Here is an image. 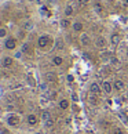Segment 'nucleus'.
<instances>
[{"mask_svg":"<svg viewBox=\"0 0 128 134\" xmlns=\"http://www.w3.org/2000/svg\"><path fill=\"white\" fill-rule=\"evenodd\" d=\"M52 43H54V40H52V37L50 36V35L43 33V35H40V36L37 37L36 46H37L39 50H41V51H48L51 48Z\"/></svg>","mask_w":128,"mask_h":134,"instance_id":"f257e3e1","label":"nucleus"},{"mask_svg":"<svg viewBox=\"0 0 128 134\" xmlns=\"http://www.w3.org/2000/svg\"><path fill=\"white\" fill-rule=\"evenodd\" d=\"M4 123H6V126L10 127V129H17V127L21 126L22 118H21V115H18L17 112H10L6 115V118H4Z\"/></svg>","mask_w":128,"mask_h":134,"instance_id":"f03ea898","label":"nucleus"},{"mask_svg":"<svg viewBox=\"0 0 128 134\" xmlns=\"http://www.w3.org/2000/svg\"><path fill=\"white\" fill-rule=\"evenodd\" d=\"M3 47L6 48L7 51H17V48H18V37L8 36L6 40H4Z\"/></svg>","mask_w":128,"mask_h":134,"instance_id":"7ed1b4c3","label":"nucleus"},{"mask_svg":"<svg viewBox=\"0 0 128 134\" xmlns=\"http://www.w3.org/2000/svg\"><path fill=\"white\" fill-rule=\"evenodd\" d=\"M15 61L17 59L11 57V55H3L2 58H0V65H2V68L4 69H13L14 66H15Z\"/></svg>","mask_w":128,"mask_h":134,"instance_id":"20e7f679","label":"nucleus"},{"mask_svg":"<svg viewBox=\"0 0 128 134\" xmlns=\"http://www.w3.org/2000/svg\"><path fill=\"white\" fill-rule=\"evenodd\" d=\"M58 80H59V76H58L57 72L48 71V72L44 73V82H46L48 86H50V84H57Z\"/></svg>","mask_w":128,"mask_h":134,"instance_id":"39448f33","label":"nucleus"},{"mask_svg":"<svg viewBox=\"0 0 128 134\" xmlns=\"http://www.w3.org/2000/svg\"><path fill=\"white\" fill-rule=\"evenodd\" d=\"M101 86H102V91L103 94L106 96H112L113 91H114V87H113V82L109 80V79H105V80L101 82Z\"/></svg>","mask_w":128,"mask_h":134,"instance_id":"423d86ee","label":"nucleus"},{"mask_svg":"<svg viewBox=\"0 0 128 134\" xmlns=\"http://www.w3.org/2000/svg\"><path fill=\"white\" fill-rule=\"evenodd\" d=\"M25 122L29 127H36L41 120H40V116H37L36 113H28L25 118Z\"/></svg>","mask_w":128,"mask_h":134,"instance_id":"0eeeda50","label":"nucleus"},{"mask_svg":"<svg viewBox=\"0 0 128 134\" xmlns=\"http://www.w3.org/2000/svg\"><path fill=\"white\" fill-rule=\"evenodd\" d=\"M94 44H95V47L98 48V50H106L107 47H109V40L105 37V36H98L96 39H95V42H94Z\"/></svg>","mask_w":128,"mask_h":134,"instance_id":"6e6552de","label":"nucleus"},{"mask_svg":"<svg viewBox=\"0 0 128 134\" xmlns=\"http://www.w3.org/2000/svg\"><path fill=\"white\" fill-rule=\"evenodd\" d=\"M102 86H101V83H98V82H91L90 83V94H94V96H98V97H101L102 96Z\"/></svg>","mask_w":128,"mask_h":134,"instance_id":"1a4fd4ad","label":"nucleus"},{"mask_svg":"<svg viewBox=\"0 0 128 134\" xmlns=\"http://www.w3.org/2000/svg\"><path fill=\"white\" fill-rule=\"evenodd\" d=\"M21 51L25 54V55H28V57H33L34 55V47L32 46L31 43H28V42H25V43H22V46H21Z\"/></svg>","mask_w":128,"mask_h":134,"instance_id":"9d476101","label":"nucleus"},{"mask_svg":"<svg viewBox=\"0 0 128 134\" xmlns=\"http://www.w3.org/2000/svg\"><path fill=\"white\" fill-rule=\"evenodd\" d=\"M113 87H114V91L121 93V91H124V90H125L127 84H125V82L123 80V79L117 77V79H114V80H113Z\"/></svg>","mask_w":128,"mask_h":134,"instance_id":"9b49d317","label":"nucleus"},{"mask_svg":"<svg viewBox=\"0 0 128 134\" xmlns=\"http://www.w3.org/2000/svg\"><path fill=\"white\" fill-rule=\"evenodd\" d=\"M92 10H94V13L98 14L99 17H102L103 14H105V7H103V4L99 0H94V2H92Z\"/></svg>","mask_w":128,"mask_h":134,"instance_id":"f8f14e48","label":"nucleus"},{"mask_svg":"<svg viewBox=\"0 0 128 134\" xmlns=\"http://www.w3.org/2000/svg\"><path fill=\"white\" fill-rule=\"evenodd\" d=\"M78 40H80V44L83 47H88L90 44L92 43V40H91V36L88 35L87 32H83V33H80V36H78Z\"/></svg>","mask_w":128,"mask_h":134,"instance_id":"ddd939ff","label":"nucleus"},{"mask_svg":"<svg viewBox=\"0 0 128 134\" xmlns=\"http://www.w3.org/2000/svg\"><path fill=\"white\" fill-rule=\"evenodd\" d=\"M51 64L57 68H61V66L65 65V58H63V55H61V54H57V55H54L51 58Z\"/></svg>","mask_w":128,"mask_h":134,"instance_id":"4468645a","label":"nucleus"},{"mask_svg":"<svg viewBox=\"0 0 128 134\" xmlns=\"http://www.w3.org/2000/svg\"><path fill=\"white\" fill-rule=\"evenodd\" d=\"M70 100H68V98H59L58 100V109L59 111H68L69 108H70Z\"/></svg>","mask_w":128,"mask_h":134,"instance_id":"2eb2a0df","label":"nucleus"},{"mask_svg":"<svg viewBox=\"0 0 128 134\" xmlns=\"http://www.w3.org/2000/svg\"><path fill=\"white\" fill-rule=\"evenodd\" d=\"M40 120H41V123H47V122L52 120V115H51L50 109H43L41 115H40Z\"/></svg>","mask_w":128,"mask_h":134,"instance_id":"dca6fc26","label":"nucleus"},{"mask_svg":"<svg viewBox=\"0 0 128 134\" xmlns=\"http://www.w3.org/2000/svg\"><path fill=\"white\" fill-rule=\"evenodd\" d=\"M120 42H121V36H120V33L119 32H113L112 35H110V40H109V43L112 44V46H119L120 44Z\"/></svg>","mask_w":128,"mask_h":134,"instance_id":"f3484780","label":"nucleus"},{"mask_svg":"<svg viewBox=\"0 0 128 134\" xmlns=\"http://www.w3.org/2000/svg\"><path fill=\"white\" fill-rule=\"evenodd\" d=\"M72 31L76 32V33H83L84 32V24H83L81 21H73Z\"/></svg>","mask_w":128,"mask_h":134,"instance_id":"a211bd4d","label":"nucleus"},{"mask_svg":"<svg viewBox=\"0 0 128 134\" xmlns=\"http://www.w3.org/2000/svg\"><path fill=\"white\" fill-rule=\"evenodd\" d=\"M88 104L92 107H98L101 104V98L98 96H94V94H90V96H88Z\"/></svg>","mask_w":128,"mask_h":134,"instance_id":"6ab92c4d","label":"nucleus"},{"mask_svg":"<svg viewBox=\"0 0 128 134\" xmlns=\"http://www.w3.org/2000/svg\"><path fill=\"white\" fill-rule=\"evenodd\" d=\"M73 14H75V8H73L72 4H66L65 8H63V15H65L66 18H70L73 17Z\"/></svg>","mask_w":128,"mask_h":134,"instance_id":"aec40b11","label":"nucleus"},{"mask_svg":"<svg viewBox=\"0 0 128 134\" xmlns=\"http://www.w3.org/2000/svg\"><path fill=\"white\" fill-rule=\"evenodd\" d=\"M59 25L62 29H69V28H72L73 25V22L70 21V18H66V17H63L61 21H59Z\"/></svg>","mask_w":128,"mask_h":134,"instance_id":"412c9836","label":"nucleus"},{"mask_svg":"<svg viewBox=\"0 0 128 134\" xmlns=\"http://www.w3.org/2000/svg\"><path fill=\"white\" fill-rule=\"evenodd\" d=\"M40 14L43 17H46V18H50V17H52V11L50 8H48L47 6H41L40 7Z\"/></svg>","mask_w":128,"mask_h":134,"instance_id":"4be33fe9","label":"nucleus"},{"mask_svg":"<svg viewBox=\"0 0 128 134\" xmlns=\"http://www.w3.org/2000/svg\"><path fill=\"white\" fill-rule=\"evenodd\" d=\"M7 37H8V29L6 26H0V39L6 40Z\"/></svg>","mask_w":128,"mask_h":134,"instance_id":"5701e85b","label":"nucleus"},{"mask_svg":"<svg viewBox=\"0 0 128 134\" xmlns=\"http://www.w3.org/2000/svg\"><path fill=\"white\" fill-rule=\"evenodd\" d=\"M101 72H102V75L107 77V76H110V73H112V68L109 65H103V68L101 69Z\"/></svg>","mask_w":128,"mask_h":134,"instance_id":"b1692460","label":"nucleus"},{"mask_svg":"<svg viewBox=\"0 0 128 134\" xmlns=\"http://www.w3.org/2000/svg\"><path fill=\"white\" fill-rule=\"evenodd\" d=\"M99 126L103 127V131H105V130H107V129H110V123L107 122V120H103V122L99 123Z\"/></svg>","mask_w":128,"mask_h":134,"instance_id":"393cba45","label":"nucleus"},{"mask_svg":"<svg viewBox=\"0 0 128 134\" xmlns=\"http://www.w3.org/2000/svg\"><path fill=\"white\" fill-rule=\"evenodd\" d=\"M75 80H76V77L72 75V73H68L66 75V82L69 83V84H72V83H75Z\"/></svg>","mask_w":128,"mask_h":134,"instance_id":"a878e982","label":"nucleus"},{"mask_svg":"<svg viewBox=\"0 0 128 134\" xmlns=\"http://www.w3.org/2000/svg\"><path fill=\"white\" fill-rule=\"evenodd\" d=\"M15 105H14V104H7L6 105V111H8V113L10 112H15Z\"/></svg>","mask_w":128,"mask_h":134,"instance_id":"bb28decb","label":"nucleus"},{"mask_svg":"<svg viewBox=\"0 0 128 134\" xmlns=\"http://www.w3.org/2000/svg\"><path fill=\"white\" fill-rule=\"evenodd\" d=\"M48 98H50V100H57V98H58V93L51 90L50 93H48Z\"/></svg>","mask_w":128,"mask_h":134,"instance_id":"cd10ccee","label":"nucleus"},{"mask_svg":"<svg viewBox=\"0 0 128 134\" xmlns=\"http://www.w3.org/2000/svg\"><path fill=\"white\" fill-rule=\"evenodd\" d=\"M23 55H25V54H23L21 50H17V51H15V55H14V58H15V59H22Z\"/></svg>","mask_w":128,"mask_h":134,"instance_id":"c85d7f7f","label":"nucleus"},{"mask_svg":"<svg viewBox=\"0 0 128 134\" xmlns=\"http://www.w3.org/2000/svg\"><path fill=\"white\" fill-rule=\"evenodd\" d=\"M76 3H77L80 7H84V6H87V4L90 3V0H76Z\"/></svg>","mask_w":128,"mask_h":134,"instance_id":"c756f323","label":"nucleus"},{"mask_svg":"<svg viewBox=\"0 0 128 134\" xmlns=\"http://www.w3.org/2000/svg\"><path fill=\"white\" fill-rule=\"evenodd\" d=\"M112 134H127L124 130H123V129H113V131H112Z\"/></svg>","mask_w":128,"mask_h":134,"instance_id":"7c9ffc66","label":"nucleus"},{"mask_svg":"<svg viewBox=\"0 0 128 134\" xmlns=\"http://www.w3.org/2000/svg\"><path fill=\"white\" fill-rule=\"evenodd\" d=\"M72 101L73 102H78V96L76 93H72Z\"/></svg>","mask_w":128,"mask_h":134,"instance_id":"2f4dec72","label":"nucleus"},{"mask_svg":"<svg viewBox=\"0 0 128 134\" xmlns=\"http://www.w3.org/2000/svg\"><path fill=\"white\" fill-rule=\"evenodd\" d=\"M0 134H11V133H10L7 127H3V129H0Z\"/></svg>","mask_w":128,"mask_h":134,"instance_id":"473e14b6","label":"nucleus"},{"mask_svg":"<svg viewBox=\"0 0 128 134\" xmlns=\"http://www.w3.org/2000/svg\"><path fill=\"white\" fill-rule=\"evenodd\" d=\"M123 4H124V7H128V0H123Z\"/></svg>","mask_w":128,"mask_h":134,"instance_id":"72a5a7b5","label":"nucleus"},{"mask_svg":"<svg viewBox=\"0 0 128 134\" xmlns=\"http://www.w3.org/2000/svg\"><path fill=\"white\" fill-rule=\"evenodd\" d=\"M63 134H69V133H63Z\"/></svg>","mask_w":128,"mask_h":134,"instance_id":"f704fd0d","label":"nucleus"},{"mask_svg":"<svg viewBox=\"0 0 128 134\" xmlns=\"http://www.w3.org/2000/svg\"><path fill=\"white\" fill-rule=\"evenodd\" d=\"M78 134H83V133H78Z\"/></svg>","mask_w":128,"mask_h":134,"instance_id":"c9c22d12","label":"nucleus"},{"mask_svg":"<svg viewBox=\"0 0 128 134\" xmlns=\"http://www.w3.org/2000/svg\"><path fill=\"white\" fill-rule=\"evenodd\" d=\"M99 134H103V133H99Z\"/></svg>","mask_w":128,"mask_h":134,"instance_id":"e433bc0d","label":"nucleus"}]
</instances>
